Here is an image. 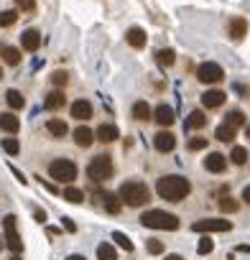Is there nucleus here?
Wrapping results in <instances>:
<instances>
[{"label":"nucleus","instance_id":"nucleus-1","mask_svg":"<svg viewBox=\"0 0 250 260\" xmlns=\"http://www.w3.org/2000/svg\"><path fill=\"white\" fill-rule=\"evenodd\" d=\"M156 191H159V197H161V199H166V202H181V199H186V197H189L192 184H189V179L171 174V176H161V179H159Z\"/></svg>","mask_w":250,"mask_h":260},{"label":"nucleus","instance_id":"nucleus-2","mask_svg":"<svg viewBox=\"0 0 250 260\" xmlns=\"http://www.w3.org/2000/svg\"><path fill=\"white\" fill-rule=\"evenodd\" d=\"M117 199L128 207H143L151 199V191L143 181H125L117 191Z\"/></svg>","mask_w":250,"mask_h":260},{"label":"nucleus","instance_id":"nucleus-3","mask_svg":"<svg viewBox=\"0 0 250 260\" xmlns=\"http://www.w3.org/2000/svg\"><path fill=\"white\" fill-rule=\"evenodd\" d=\"M141 224H143V227H151V230H179L176 214L164 212V209H148V212L141 217Z\"/></svg>","mask_w":250,"mask_h":260},{"label":"nucleus","instance_id":"nucleus-4","mask_svg":"<svg viewBox=\"0 0 250 260\" xmlns=\"http://www.w3.org/2000/svg\"><path fill=\"white\" fill-rule=\"evenodd\" d=\"M49 176L59 184H72L77 179V166L69 158H56L49 164Z\"/></svg>","mask_w":250,"mask_h":260},{"label":"nucleus","instance_id":"nucleus-5","mask_svg":"<svg viewBox=\"0 0 250 260\" xmlns=\"http://www.w3.org/2000/svg\"><path fill=\"white\" fill-rule=\"evenodd\" d=\"M87 176L92 179V181H107L110 176H112V161H110V156L107 153H102V156H95L92 161H89V166H87Z\"/></svg>","mask_w":250,"mask_h":260},{"label":"nucleus","instance_id":"nucleus-6","mask_svg":"<svg viewBox=\"0 0 250 260\" xmlns=\"http://www.w3.org/2000/svg\"><path fill=\"white\" fill-rule=\"evenodd\" d=\"M3 230H6V245L18 255V252L23 250V240H21L18 227H16V214H8V217L3 219Z\"/></svg>","mask_w":250,"mask_h":260},{"label":"nucleus","instance_id":"nucleus-7","mask_svg":"<svg viewBox=\"0 0 250 260\" xmlns=\"http://www.w3.org/2000/svg\"><path fill=\"white\" fill-rule=\"evenodd\" d=\"M222 77H225V72H222V67L214 64V61H204V64H199V69H197V79H199L202 84H217V82H222Z\"/></svg>","mask_w":250,"mask_h":260},{"label":"nucleus","instance_id":"nucleus-8","mask_svg":"<svg viewBox=\"0 0 250 260\" xmlns=\"http://www.w3.org/2000/svg\"><path fill=\"white\" fill-rule=\"evenodd\" d=\"M192 230L194 232H230L232 224L230 219H199L192 224Z\"/></svg>","mask_w":250,"mask_h":260},{"label":"nucleus","instance_id":"nucleus-9","mask_svg":"<svg viewBox=\"0 0 250 260\" xmlns=\"http://www.w3.org/2000/svg\"><path fill=\"white\" fill-rule=\"evenodd\" d=\"M153 146H156L159 153H171L174 146H176V138H174V133H169V130H161V133L153 138Z\"/></svg>","mask_w":250,"mask_h":260},{"label":"nucleus","instance_id":"nucleus-10","mask_svg":"<svg viewBox=\"0 0 250 260\" xmlns=\"http://www.w3.org/2000/svg\"><path fill=\"white\" fill-rule=\"evenodd\" d=\"M225 100H227V94H225L222 89H207V92L202 94V105H204L207 110L222 107V105H225Z\"/></svg>","mask_w":250,"mask_h":260},{"label":"nucleus","instance_id":"nucleus-11","mask_svg":"<svg viewBox=\"0 0 250 260\" xmlns=\"http://www.w3.org/2000/svg\"><path fill=\"white\" fill-rule=\"evenodd\" d=\"M159 125H164V127H169V125H174V120H176V115H174V107H169V105H159L156 110H153V115H151Z\"/></svg>","mask_w":250,"mask_h":260},{"label":"nucleus","instance_id":"nucleus-12","mask_svg":"<svg viewBox=\"0 0 250 260\" xmlns=\"http://www.w3.org/2000/svg\"><path fill=\"white\" fill-rule=\"evenodd\" d=\"M21 46H23L26 51H39V46H41V34H39L36 28L23 31V36H21Z\"/></svg>","mask_w":250,"mask_h":260},{"label":"nucleus","instance_id":"nucleus-13","mask_svg":"<svg viewBox=\"0 0 250 260\" xmlns=\"http://www.w3.org/2000/svg\"><path fill=\"white\" fill-rule=\"evenodd\" d=\"M225 166H227V158H225L222 153H209V156L204 158V169H207L209 174H222Z\"/></svg>","mask_w":250,"mask_h":260},{"label":"nucleus","instance_id":"nucleus-14","mask_svg":"<svg viewBox=\"0 0 250 260\" xmlns=\"http://www.w3.org/2000/svg\"><path fill=\"white\" fill-rule=\"evenodd\" d=\"M97 141H102V143H112V141H117L120 138V133H117V127L115 125H110V122H102L100 127H97Z\"/></svg>","mask_w":250,"mask_h":260},{"label":"nucleus","instance_id":"nucleus-15","mask_svg":"<svg viewBox=\"0 0 250 260\" xmlns=\"http://www.w3.org/2000/svg\"><path fill=\"white\" fill-rule=\"evenodd\" d=\"M74 143L79 146V148H89L92 143H95V133L89 127H84V125H79L77 130H74Z\"/></svg>","mask_w":250,"mask_h":260},{"label":"nucleus","instance_id":"nucleus-16","mask_svg":"<svg viewBox=\"0 0 250 260\" xmlns=\"http://www.w3.org/2000/svg\"><path fill=\"white\" fill-rule=\"evenodd\" d=\"M72 117H74V120H89V117H92V105H89L87 100H77V102L72 105Z\"/></svg>","mask_w":250,"mask_h":260},{"label":"nucleus","instance_id":"nucleus-17","mask_svg":"<svg viewBox=\"0 0 250 260\" xmlns=\"http://www.w3.org/2000/svg\"><path fill=\"white\" fill-rule=\"evenodd\" d=\"M125 41H128L133 49H143L146 46V31L138 28V26H133L128 34H125Z\"/></svg>","mask_w":250,"mask_h":260},{"label":"nucleus","instance_id":"nucleus-18","mask_svg":"<svg viewBox=\"0 0 250 260\" xmlns=\"http://www.w3.org/2000/svg\"><path fill=\"white\" fill-rule=\"evenodd\" d=\"M0 127H3L6 133H18L21 120H18L13 112H3V115H0Z\"/></svg>","mask_w":250,"mask_h":260},{"label":"nucleus","instance_id":"nucleus-19","mask_svg":"<svg viewBox=\"0 0 250 260\" xmlns=\"http://www.w3.org/2000/svg\"><path fill=\"white\" fill-rule=\"evenodd\" d=\"M46 130L54 136V138H64L67 133H69V127H67V122L64 120H59V117H51L49 122H46Z\"/></svg>","mask_w":250,"mask_h":260},{"label":"nucleus","instance_id":"nucleus-20","mask_svg":"<svg viewBox=\"0 0 250 260\" xmlns=\"http://www.w3.org/2000/svg\"><path fill=\"white\" fill-rule=\"evenodd\" d=\"M64 102H67V97H64V92H61V89L49 92V94H46V100H44L46 110H59V107H64Z\"/></svg>","mask_w":250,"mask_h":260},{"label":"nucleus","instance_id":"nucleus-21","mask_svg":"<svg viewBox=\"0 0 250 260\" xmlns=\"http://www.w3.org/2000/svg\"><path fill=\"white\" fill-rule=\"evenodd\" d=\"M0 56H3V61L11 64V67H18L21 64V51L13 49V46H3V44H0Z\"/></svg>","mask_w":250,"mask_h":260},{"label":"nucleus","instance_id":"nucleus-22","mask_svg":"<svg viewBox=\"0 0 250 260\" xmlns=\"http://www.w3.org/2000/svg\"><path fill=\"white\" fill-rule=\"evenodd\" d=\"M245 34H247V21H245V18H240V16H237V18H232V21H230V36L237 41V39H242Z\"/></svg>","mask_w":250,"mask_h":260},{"label":"nucleus","instance_id":"nucleus-23","mask_svg":"<svg viewBox=\"0 0 250 260\" xmlns=\"http://www.w3.org/2000/svg\"><path fill=\"white\" fill-rule=\"evenodd\" d=\"M204 125H207V115H204L202 110H194V112H189L184 127H189V130H199V127H204Z\"/></svg>","mask_w":250,"mask_h":260},{"label":"nucleus","instance_id":"nucleus-24","mask_svg":"<svg viewBox=\"0 0 250 260\" xmlns=\"http://www.w3.org/2000/svg\"><path fill=\"white\" fill-rule=\"evenodd\" d=\"M151 115H153V110L148 107V102H146V100H141V102H136V105H133V117H136V120H141V122H143V120H151Z\"/></svg>","mask_w":250,"mask_h":260},{"label":"nucleus","instance_id":"nucleus-25","mask_svg":"<svg viewBox=\"0 0 250 260\" xmlns=\"http://www.w3.org/2000/svg\"><path fill=\"white\" fill-rule=\"evenodd\" d=\"M100 199H102V204H105V209H107L110 214H117L120 207H122V202H120L115 194H107V191H105V194H100Z\"/></svg>","mask_w":250,"mask_h":260},{"label":"nucleus","instance_id":"nucleus-26","mask_svg":"<svg viewBox=\"0 0 250 260\" xmlns=\"http://www.w3.org/2000/svg\"><path fill=\"white\" fill-rule=\"evenodd\" d=\"M6 102L11 105V110H23V105H26V100H23V94L18 89H8L6 92Z\"/></svg>","mask_w":250,"mask_h":260},{"label":"nucleus","instance_id":"nucleus-27","mask_svg":"<svg viewBox=\"0 0 250 260\" xmlns=\"http://www.w3.org/2000/svg\"><path fill=\"white\" fill-rule=\"evenodd\" d=\"M214 138H217V141H222V143H230V141L235 138V127H232V125H227V122H222V125L214 130Z\"/></svg>","mask_w":250,"mask_h":260},{"label":"nucleus","instance_id":"nucleus-28","mask_svg":"<svg viewBox=\"0 0 250 260\" xmlns=\"http://www.w3.org/2000/svg\"><path fill=\"white\" fill-rule=\"evenodd\" d=\"M97 257L100 260H117V252L110 242H102V245H97Z\"/></svg>","mask_w":250,"mask_h":260},{"label":"nucleus","instance_id":"nucleus-29","mask_svg":"<svg viewBox=\"0 0 250 260\" xmlns=\"http://www.w3.org/2000/svg\"><path fill=\"white\" fill-rule=\"evenodd\" d=\"M230 161H232L235 166H242V164L247 161V148H242V146H235V148H232V153H230Z\"/></svg>","mask_w":250,"mask_h":260},{"label":"nucleus","instance_id":"nucleus-30","mask_svg":"<svg viewBox=\"0 0 250 260\" xmlns=\"http://www.w3.org/2000/svg\"><path fill=\"white\" fill-rule=\"evenodd\" d=\"M156 56H159V64H161V67H171V64L176 61V54H174V49H161Z\"/></svg>","mask_w":250,"mask_h":260},{"label":"nucleus","instance_id":"nucleus-31","mask_svg":"<svg viewBox=\"0 0 250 260\" xmlns=\"http://www.w3.org/2000/svg\"><path fill=\"white\" fill-rule=\"evenodd\" d=\"M112 240H115L125 252H133V242H131V237H128V235H122V232H112Z\"/></svg>","mask_w":250,"mask_h":260},{"label":"nucleus","instance_id":"nucleus-32","mask_svg":"<svg viewBox=\"0 0 250 260\" xmlns=\"http://www.w3.org/2000/svg\"><path fill=\"white\" fill-rule=\"evenodd\" d=\"M16 21H18L16 11H3V13H0V26H3V28H11Z\"/></svg>","mask_w":250,"mask_h":260},{"label":"nucleus","instance_id":"nucleus-33","mask_svg":"<svg viewBox=\"0 0 250 260\" xmlns=\"http://www.w3.org/2000/svg\"><path fill=\"white\" fill-rule=\"evenodd\" d=\"M227 125H232V127H240L242 122H245V115L240 112V110H232V112H227V120H225Z\"/></svg>","mask_w":250,"mask_h":260},{"label":"nucleus","instance_id":"nucleus-34","mask_svg":"<svg viewBox=\"0 0 250 260\" xmlns=\"http://www.w3.org/2000/svg\"><path fill=\"white\" fill-rule=\"evenodd\" d=\"M64 199H67V202H72V204H79V202L84 199V194H82L79 189L69 186V189H64Z\"/></svg>","mask_w":250,"mask_h":260},{"label":"nucleus","instance_id":"nucleus-35","mask_svg":"<svg viewBox=\"0 0 250 260\" xmlns=\"http://www.w3.org/2000/svg\"><path fill=\"white\" fill-rule=\"evenodd\" d=\"M3 151L11 153V156H16V153L21 151V143H18L16 138H3Z\"/></svg>","mask_w":250,"mask_h":260},{"label":"nucleus","instance_id":"nucleus-36","mask_svg":"<svg viewBox=\"0 0 250 260\" xmlns=\"http://www.w3.org/2000/svg\"><path fill=\"white\" fill-rule=\"evenodd\" d=\"M212 250H214V242H212L209 237H204V240L199 242V247H197V252H199V255H209Z\"/></svg>","mask_w":250,"mask_h":260},{"label":"nucleus","instance_id":"nucleus-37","mask_svg":"<svg viewBox=\"0 0 250 260\" xmlns=\"http://www.w3.org/2000/svg\"><path fill=\"white\" fill-rule=\"evenodd\" d=\"M51 82H54L56 87H64V84L69 82V74H67V72H54V74H51Z\"/></svg>","mask_w":250,"mask_h":260},{"label":"nucleus","instance_id":"nucleus-38","mask_svg":"<svg viewBox=\"0 0 250 260\" xmlns=\"http://www.w3.org/2000/svg\"><path fill=\"white\" fill-rule=\"evenodd\" d=\"M148 252L151 255H161L164 252V242L161 240H148Z\"/></svg>","mask_w":250,"mask_h":260},{"label":"nucleus","instance_id":"nucleus-39","mask_svg":"<svg viewBox=\"0 0 250 260\" xmlns=\"http://www.w3.org/2000/svg\"><path fill=\"white\" fill-rule=\"evenodd\" d=\"M207 148V138H192L189 141V151H202Z\"/></svg>","mask_w":250,"mask_h":260},{"label":"nucleus","instance_id":"nucleus-40","mask_svg":"<svg viewBox=\"0 0 250 260\" xmlns=\"http://www.w3.org/2000/svg\"><path fill=\"white\" fill-rule=\"evenodd\" d=\"M220 207H222V212H235V209H237V202L230 199V197H225V199L220 202Z\"/></svg>","mask_w":250,"mask_h":260},{"label":"nucleus","instance_id":"nucleus-41","mask_svg":"<svg viewBox=\"0 0 250 260\" xmlns=\"http://www.w3.org/2000/svg\"><path fill=\"white\" fill-rule=\"evenodd\" d=\"M16 6H18L21 11H34V8H36V0H16Z\"/></svg>","mask_w":250,"mask_h":260},{"label":"nucleus","instance_id":"nucleus-42","mask_svg":"<svg viewBox=\"0 0 250 260\" xmlns=\"http://www.w3.org/2000/svg\"><path fill=\"white\" fill-rule=\"evenodd\" d=\"M64 227H67L69 232H74V230H77V227H74V222H72L69 217H64Z\"/></svg>","mask_w":250,"mask_h":260},{"label":"nucleus","instance_id":"nucleus-43","mask_svg":"<svg viewBox=\"0 0 250 260\" xmlns=\"http://www.w3.org/2000/svg\"><path fill=\"white\" fill-rule=\"evenodd\" d=\"M242 199H245V202H247V204H250V184H247V186H245V189H242Z\"/></svg>","mask_w":250,"mask_h":260},{"label":"nucleus","instance_id":"nucleus-44","mask_svg":"<svg viewBox=\"0 0 250 260\" xmlns=\"http://www.w3.org/2000/svg\"><path fill=\"white\" fill-rule=\"evenodd\" d=\"M36 219H39V222H44V219H46V214H44L41 209H36Z\"/></svg>","mask_w":250,"mask_h":260},{"label":"nucleus","instance_id":"nucleus-45","mask_svg":"<svg viewBox=\"0 0 250 260\" xmlns=\"http://www.w3.org/2000/svg\"><path fill=\"white\" fill-rule=\"evenodd\" d=\"M237 252H250V245H237Z\"/></svg>","mask_w":250,"mask_h":260},{"label":"nucleus","instance_id":"nucleus-46","mask_svg":"<svg viewBox=\"0 0 250 260\" xmlns=\"http://www.w3.org/2000/svg\"><path fill=\"white\" fill-rule=\"evenodd\" d=\"M67 260H87V257H84V255H69Z\"/></svg>","mask_w":250,"mask_h":260},{"label":"nucleus","instance_id":"nucleus-47","mask_svg":"<svg viewBox=\"0 0 250 260\" xmlns=\"http://www.w3.org/2000/svg\"><path fill=\"white\" fill-rule=\"evenodd\" d=\"M166 260H184L181 255H166Z\"/></svg>","mask_w":250,"mask_h":260},{"label":"nucleus","instance_id":"nucleus-48","mask_svg":"<svg viewBox=\"0 0 250 260\" xmlns=\"http://www.w3.org/2000/svg\"><path fill=\"white\" fill-rule=\"evenodd\" d=\"M11 260H21V257H18V255H16V252H13V257H11Z\"/></svg>","mask_w":250,"mask_h":260},{"label":"nucleus","instance_id":"nucleus-49","mask_svg":"<svg viewBox=\"0 0 250 260\" xmlns=\"http://www.w3.org/2000/svg\"><path fill=\"white\" fill-rule=\"evenodd\" d=\"M0 79H3V67H0Z\"/></svg>","mask_w":250,"mask_h":260},{"label":"nucleus","instance_id":"nucleus-50","mask_svg":"<svg viewBox=\"0 0 250 260\" xmlns=\"http://www.w3.org/2000/svg\"><path fill=\"white\" fill-rule=\"evenodd\" d=\"M247 138H250V125H247Z\"/></svg>","mask_w":250,"mask_h":260},{"label":"nucleus","instance_id":"nucleus-51","mask_svg":"<svg viewBox=\"0 0 250 260\" xmlns=\"http://www.w3.org/2000/svg\"><path fill=\"white\" fill-rule=\"evenodd\" d=\"M0 247H3V237H0Z\"/></svg>","mask_w":250,"mask_h":260}]
</instances>
